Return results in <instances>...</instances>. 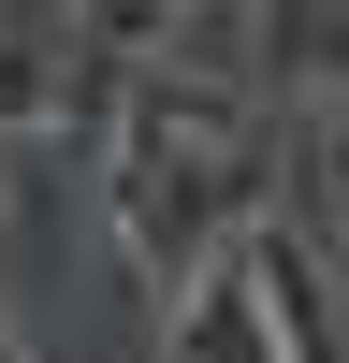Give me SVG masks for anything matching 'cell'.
I'll use <instances>...</instances> for the list:
<instances>
[{
    "mask_svg": "<svg viewBox=\"0 0 349 363\" xmlns=\"http://www.w3.org/2000/svg\"><path fill=\"white\" fill-rule=\"evenodd\" d=\"M160 349L174 363H306L291 349V291H277V233H233L218 262H189L160 306Z\"/></svg>",
    "mask_w": 349,
    "mask_h": 363,
    "instance_id": "2",
    "label": "cell"
},
{
    "mask_svg": "<svg viewBox=\"0 0 349 363\" xmlns=\"http://www.w3.org/2000/svg\"><path fill=\"white\" fill-rule=\"evenodd\" d=\"M73 73H87V58L58 44V29H15V15H0V131H44Z\"/></svg>",
    "mask_w": 349,
    "mask_h": 363,
    "instance_id": "3",
    "label": "cell"
},
{
    "mask_svg": "<svg viewBox=\"0 0 349 363\" xmlns=\"http://www.w3.org/2000/svg\"><path fill=\"white\" fill-rule=\"evenodd\" d=\"M335 247H349V203H335Z\"/></svg>",
    "mask_w": 349,
    "mask_h": 363,
    "instance_id": "5",
    "label": "cell"
},
{
    "mask_svg": "<svg viewBox=\"0 0 349 363\" xmlns=\"http://www.w3.org/2000/svg\"><path fill=\"white\" fill-rule=\"evenodd\" d=\"M262 218V116L218 87H131L116 102V233H131V277H189L233 233Z\"/></svg>",
    "mask_w": 349,
    "mask_h": 363,
    "instance_id": "1",
    "label": "cell"
},
{
    "mask_svg": "<svg viewBox=\"0 0 349 363\" xmlns=\"http://www.w3.org/2000/svg\"><path fill=\"white\" fill-rule=\"evenodd\" d=\"M160 29H174V0H87V87H102V58L160 44Z\"/></svg>",
    "mask_w": 349,
    "mask_h": 363,
    "instance_id": "4",
    "label": "cell"
},
{
    "mask_svg": "<svg viewBox=\"0 0 349 363\" xmlns=\"http://www.w3.org/2000/svg\"><path fill=\"white\" fill-rule=\"evenodd\" d=\"M335 116H349V73H335Z\"/></svg>",
    "mask_w": 349,
    "mask_h": 363,
    "instance_id": "6",
    "label": "cell"
}]
</instances>
